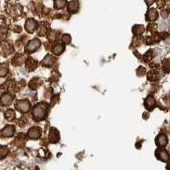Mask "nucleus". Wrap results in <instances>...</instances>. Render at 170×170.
I'll return each instance as SVG.
<instances>
[{"instance_id":"obj_1","label":"nucleus","mask_w":170,"mask_h":170,"mask_svg":"<svg viewBox=\"0 0 170 170\" xmlns=\"http://www.w3.org/2000/svg\"><path fill=\"white\" fill-rule=\"evenodd\" d=\"M47 109H48V105L46 103H39L37 106H34L32 109V115H33L34 120L35 121H41L47 114Z\"/></svg>"},{"instance_id":"obj_2","label":"nucleus","mask_w":170,"mask_h":170,"mask_svg":"<svg viewBox=\"0 0 170 170\" xmlns=\"http://www.w3.org/2000/svg\"><path fill=\"white\" fill-rule=\"evenodd\" d=\"M15 109L19 111L21 113H26L30 110L31 104L29 100H17L15 104Z\"/></svg>"},{"instance_id":"obj_3","label":"nucleus","mask_w":170,"mask_h":170,"mask_svg":"<svg viewBox=\"0 0 170 170\" xmlns=\"http://www.w3.org/2000/svg\"><path fill=\"white\" fill-rule=\"evenodd\" d=\"M14 49L12 45L7 41L0 42V55L7 56L13 53Z\"/></svg>"},{"instance_id":"obj_4","label":"nucleus","mask_w":170,"mask_h":170,"mask_svg":"<svg viewBox=\"0 0 170 170\" xmlns=\"http://www.w3.org/2000/svg\"><path fill=\"white\" fill-rule=\"evenodd\" d=\"M40 45H41V42L38 39H33L27 43V47H26V52L28 54L32 53L35 50H37L40 47Z\"/></svg>"},{"instance_id":"obj_5","label":"nucleus","mask_w":170,"mask_h":170,"mask_svg":"<svg viewBox=\"0 0 170 170\" xmlns=\"http://www.w3.org/2000/svg\"><path fill=\"white\" fill-rule=\"evenodd\" d=\"M15 131V126H13V125H8V126L4 127V129L0 131V137H3V138L11 137V136L14 135Z\"/></svg>"},{"instance_id":"obj_6","label":"nucleus","mask_w":170,"mask_h":170,"mask_svg":"<svg viewBox=\"0 0 170 170\" xmlns=\"http://www.w3.org/2000/svg\"><path fill=\"white\" fill-rule=\"evenodd\" d=\"M14 99L15 97L11 95L9 93H5L0 96V103L2 106H10L12 104V102L14 101Z\"/></svg>"},{"instance_id":"obj_7","label":"nucleus","mask_w":170,"mask_h":170,"mask_svg":"<svg viewBox=\"0 0 170 170\" xmlns=\"http://www.w3.org/2000/svg\"><path fill=\"white\" fill-rule=\"evenodd\" d=\"M156 156H157V159L161 160L162 162H168V159H169V154H168V152L166 150L162 149V148L157 150V151H156Z\"/></svg>"},{"instance_id":"obj_8","label":"nucleus","mask_w":170,"mask_h":170,"mask_svg":"<svg viewBox=\"0 0 170 170\" xmlns=\"http://www.w3.org/2000/svg\"><path fill=\"white\" fill-rule=\"evenodd\" d=\"M41 129L38 128V127H33L28 130V133H27V136L30 138V139H32V140H36V139H38L40 135H41Z\"/></svg>"},{"instance_id":"obj_9","label":"nucleus","mask_w":170,"mask_h":170,"mask_svg":"<svg viewBox=\"0 0 170 170\" xmlns=\"http://www.w3.org/2000/svg\"><path fill=\"white\" fill-rule=\"evenodd\" d=\"M0 88L2 89H5L6 91L11 92V93H14L16 91L15 90V82L13 80H8L7 82H5Z\"/></svg>"},{"instance_id":"obj_10","label":"nucleus","mask_w":170,"mask_h":170,"mask_svg":"<svg viewBox=\"0 0 170 170\" xmlns=\"http://www.w3.org/2000/svg\"><path fill=\"white\" fill-rule=\"evenodd\" d=\"M156 143H157V145L159 146L160 148H163L164 146H166L167 144H168V138H167L166 134H160L157 137V139H156Z\"/></svg>"},{"instance_id":"obj_11","label":"nucleus","mask_w":170,"mask_h":170,"mask_svg":"<svg viewBox=\"0 0 170 170\" xmlns=\"http://www.w3.org/2000/svg\"><path fill=\"white\" fill-rule=\"evenodd\" d=\"M25 28L28 32L32 33L37 28V22L33 19H28L26 22V25H25Z\"/></svg>"},{"instance_id":"obj_12","label":"nucleus","mask_w":170,"mask_h":170,"mask_svg":"<svg viewBox=\"0 0 170 170\" xmlns=\"http://www.w3.org/2000/svg\"><path fill=\"white\" fill-rule=\"evenodd\" d=\"M145 106L149 111L154 109V107L156 106L155 99L153 98L152 96H148L147 98L145 99Z\"/></svg>"},{"instance_id":"obj_13","label":"nucleus","mask_w":170,"mask_h":170,"mask_svg":"<svg viewBox=\"0 0 170 170\" xmlns=\"http://www.w3.org/2000/svg\"><path fill=\"white\" fill-rule=\"evenodd\" d=\"M7 24L4 17H0V37H4L7 33Z\"/></svg>"},{"instance_id":"obj_14","label":"nucleus","mask_w":170,"mask_h":170,"mask_svg":"<svg viewBox=\"0 0 170 170\" xmlns=\"http://www.w3.org/2000/svg\"><path fill=\"white\" fill-rule=\"evenodd\" d=\"M25 61V56L22 54H17L12 60V64L14 66H21Z\"/></svg>"},{"instance_id":"obj_15","label":"nucleus","mask_w":170,"mask_h":170,"mask_svg":"<svg viewBox=\"0 0 170 170\" xmlns=\"http://www.w3.org/2000/svg\"><path fill=\"white\" fill-rule=\"evenodd\" d=\"M38 66L37 61L33 60L32 58H29L26 62V68L28 71H33L35 68Z\"/></svg>"},{"instance_id":"obj_16","label":"nucleus","mask_w":170,"mask_h":170,"mask_svg":"<svg viewBox=\"0 0 170 170\" xmlns=\"http://www.w3.org/2000/svg\"><path fill=\"white\" fill-rule=\"evenodd\" d=\"M158 17V14H157V11L155 9H150L147 13V16H146V19L150 21H154L156 20L157 19Z\"/></svg>"},{"instance_id":"obj_17","label":"nucleus","mask_w":170,"mask_h":170,"mask_svg":"<svg viewBox=\"0 0 170 170\" xmlns=\"http://www.w3.org/2000/svg\"><path fill=\"white\" fill-rule=\"evenodd\" d=\"M51 131H50V133H49V140L51 141V142H57L58 140H59V133H58V131H57L56 129H54V128H52V129H50Z\"/></svg>"},{"instance_id":"obj_18","label":"nucleus","mask_w":170,"mask_h":170,"mask_svg":"<svg viewBox=\"0 0 170 170\" xmlns=\"http://www.w3.org/2000/svg\"><path fill=\"white\" fill-rule=\"evenodd\" d=\"M9 73V65L8 63L0 64V77H4Z\"/></svg>"},{"instance_id":"obj_19","label":"nucleus","mask_w":170,"mask_h":170,"mask_svg":"<svg viewBox=\"0 0 170 170\" xmlns=\"http://www.w3.org/2000/svg\"><path fill=\"white\" fill-rule=\"evenodd\" d=\"M55 61V57H53L52 55H47L44 58V60L42 61V65H43L44 66H49L53 64Z\"/></svg>"},{"instance_id":"obj_20","label":"nucleus","mask_w":170,"mask_h":170,"mask_svg":"<svg viewBox=\"0 0 170 170\" xmlns=\"http://www.w3.org/2000/svg\"><path fill=\"white\" fill-rule=\"evenodd\" d=\"M21 7L20 6H11L9 10V13L12 15V16H16V15H19L20 13H21Z\"/></svg>"},{"instance_id":"obj_21","label":"nucleus","mask_w":170,"mask_h":170,"mask_svg":"<svg viewBox=\"0 0 170 170\" xmlns=\"http://www.w3.org/2000/svg\"><path fill=\"white\" fill-rule=\"evenodd\" d=\"M4 117H5V118L7 119L8 121H12V120H14V119H15V111L11 109L7 110V111H5V113H4Z\"/></svg>"},{"instance_id":"obj_22","label":"nucleus","mask_w":170,"mask_h":170,"mask_svg":"<svg viewBox=\"0 0 170 170\" xmlns=\"http://www.w3.org/2000/svg\"><path fill=\"white\" fill-rule=\"evenodd\" d=\"M78 9V2L77 1H72L69 4V11L75 13Z\"/></svg>"},{"instance_id":"obj_23","label":"nucleus","mask_w":170,"mask_h":170,"mask_svg":"<svg viewBox=\"0 0 170 170\" xmlns=\"http://www.w3.org/2000/svg\"><path fill=\"white\" fill-rule=\"evenodd\" d=\"M9 152V148L4 145H0V159L5 158Z\"/></svg>"},{"instance_id":"obj_24","label":"nucleus","mask_w":170,"mask_h":170,"mask_svg":"<svg viewBox=\"0 0 170 170\" xmlns=\"http://www.w3.org/2000/svg\"><path fill=\"white\" fill-rule=\"evenodd\" d=\"M64 46L61 45V44H56V46H55L52 49L54 54L55 55H61L63 51H64Z\"/></svg>"},{"instance_id":"obj_25","label":"nucleus","mask_w":170,"mask_h":170,"mask_svg":"<svg viewBox=\"0 0 170 170\" xmlns=\"http://www.w3.org/2000/svg\"><path fill=\"white\" fill-rule=\"evenodd\" d=\"M158 72L156 71H151L148 73V79L150 81H155L158 79Z\"/></svg>"},{"instance_id":"obj_26","label":"nucleus","mask_w":170,"mask_h":170,"mask_svg":"<svg viewBox=\"0 0 170 170\" xmlns=\"http://www.w3.org/2000/svg\"><path fill=\"white\" fill-rule=\"evenodd\" d=\"M163 70L164 72H169L170 71V60L169 59H165L163 61Z\"/></svg>"},{"instance_id":"obj_27","label":"nucleus","mask_w":170,"mask_h":170,"mask_svg":"<svg viewBox=\"0 0 170 170\" xmlns=\"http://www.w3.org/2000/svg\"><path fill=\"white\" fill-rule=\"evenodd\" d=\"M65 4H66V0H55V6L58 9H62V8L64 7Z\"/></svg>"},{"instance_id":"obj_28","label":"nucleus","mask_w":170,"mask_h":170,"mask_svg":"<svg viewBox=\"0 0 170 170\" xmlns=\"http://www.w3.org/2000/svg\"><path fill=\"white\" fill-rule=\"evenodd\" d=\"M62 41L64 42L65 43H69L71 42V38L69 35H64L63 38H62Z\"/></svg>"},{"instance_id":"obj_29","label":"nucleus","mask_w":170,"mask_h":170,"mask_svg":"<svg viewBox=\"0 0 170 170\" xmlns=\"http://www.w3.org/2000/svg\"><path fill=\"white\" fill-rule=\"evenodd\" d=\"M13 31L15 32H21V28L20 27H13Z\"/></svg>"},{"instance_id":"obj_30","label":"nucleus","mask_w":170,"mask_h":170,"mask_svg":"<svg viewBox=\"0 0 170 170\" xmlns=\"http://www.w3.org/2000/svg\"><path fill=\"white\" fill-rule=\"evenodd\" d=\"M168 11L163 10V11L162 12V16H163V18H167V17H168Z\"/></svg>"},{"instance_id":"obj_31","label":"nucleus","mask_w":170,"mask_h":170,"mask_svg":"<svg viewBox=\"0 0 170 170\" xmlns=\"http://www.w3.org/2000/svg\"><path fill=\"white\" fill-rule=\"evenodd\" d=\"M154 1H155V0H145V2H146L147 5H151V4L154 3Z\"/></svg>"},{"instance_id":"obj_32","label":"nucleus","mask_w":170,"mask_h":170,"mask_svg":"<svg viewBox=\"0 0 170 170\" xmlns=\"http://www.w3.org/2000/svg\"><path fill=\"white\" fill-rule=\"evenodd\" d=\"M160 27H161V29H162V30H165V29L167 28V25L165 24V23H163V24L160 26Z\"/></svg>"},{"instance_id":"obj_33","label":"nucleus","mask_w":170,"mask_h":170,"mask_svg":"<svg viewBox=\"0 0 170 170\" xmlns=\"http://www.w3.org/2000/svg\"><path fill=\"white\" fill-rule=\"evenodd\" d=\"M167 168H168V170H170V162L168 163V167H167Z\"/></svg>"}]
</instances>
